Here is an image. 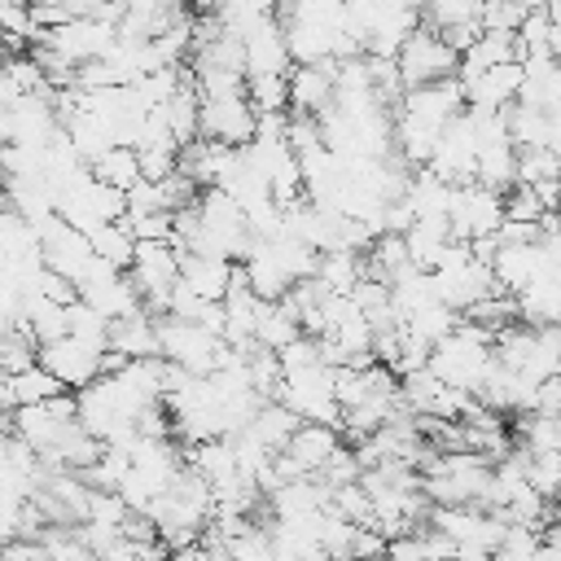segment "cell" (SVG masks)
<instances>
[{
  "instance_id": "d4e9b609",
  "label": "cell",
  "mask_w": 561,
  "mask_h": 561,
  "mask_svg": "<svg viewBox=\"0 0 561 561\" xmlns=\"http://www.w3.org/2000/svg\"><path fill=\"white\" fill-rule=\"evenodd\" d=\"M294 337H302V329H298L294 311L285 307V298H280V302H263L259 324H254V346H259V351L280 355V351H285Z\"/></svg>"
},
{
  "instance_id": "8992f818",
  "label": "cell",
  "mask_w": 561,
  "mask_h": 561,
  "mask_svg": "<svg viewBox=\"0 0 561 561\" xmlns=\"http://www.w3.org/2000/svg\"><path fill=\"white\" fill-rule=\"evenodd\" d=\"M394 75H399L403 92L425 88V83H443V79H456V75H460V53L447 48L434 31L416 26V31L403 39V48L394 53Z\"/></svg>"
},
{
  "instance_id": "6da1fadb",
  "label": "cell",
  "mask_w": 561,
  "mask_h": 561,
  "mask_svg": "<svg viewBox=\"0 0 561 561\" xmlns=\"http://www.w3.org/2000/svg\"><path fill=\"white\" fill-rule=\"evenodd\" d=\"M285 48L294 66H324V61H351L364 57L359 44L346 35V4L337 0H302L276 9Z\"/></svg>"
},
{
  "instance_id": "f1b7e54d",
  "label": "cell",
  "mask_w": 561,
  "mask_h": 561,
  "mask_svg": "<svg viewBox=\"0 0 561 561\" xmlns=\"http://www.w3.org/2000/svg\"><path fill=\"white\" fill-rule=\"evenodd\" d=\"M4 386H9V408H35V403H48V399L66 394L39 364L26 368V373H18V377H4Z\"/></svg>"
},
{
  "instance_id": "277c9868",
  "label": "cell",
  "mask_w": 561,
  "mask_h": 561,
  "mask_svg": "<svg viewBox=\"0 0 561 561\" xmlns=\"http://www.w3.org/2000/svg\"><path fill=\"white\" fill-rule=\"evenodd\" d=\"M158 355L175 368H184L188 377H210L228 346L219 333L202 329V324H188V320H175V316H158Z\"/></svg>"
},
{
  "instance_id": "9c48e42d",
  "label": "cell",
  "mask_w": 561,
  "mask_h": 561,
  "mask_svg": "<svg viewBox=\"0 0 561 561\" xmlns=\"http://www.w3.org/2000/svg\"><path fill=\"white\" fill-rule=\"evenodd\" d=\"M75 425V394H57L48 403H35V408H13L9 412V434L31 447L35 456H44L66 430Z\"/></svg>"
},
{
  "instance_id": "e0dca14e",
  "label": "cell",
  "mask_w": 561,
  "mask_h": 561,
  "mask_svg": "<svg viewBox=\"0 0 561 561\" xmlns=\"http://www.w3.org/2000/svg\"><path fill=\"white\" fill-rule=\"evenodd\" d=\"M333 70H337V61H324V66H294L289 79H285V110H289V114L320 118V114L333 105Z\"/></svg>"
},
{
  "instance_id": "5bb4252c",
  "label": "cell",
  "mask_w": 561,
  "mask_h": 561,
  "mask_svg": "<svg viewBox=\"0 0 561 561\" xmlns=\"http://www.w3.org/2000/svg\"><path fill=\"white\" fill-rule=\"evenodd\" d=\"M416 26H421V9L399 4V0H373V26H368V35L359 39V53H364V57L394 61V53L403 48V39H408Z\"/></svg>"
},
{
  "instance_id": "836d02e7",
  "label": "cell",
  "mask_w": 561,
  "mask_h": 561,
  "mask_svg": "<svg viewBox=\"0 0 561 561\" xmlns=\"http://www.w3.org/2000/svg\"><path fill=\"white\" fill-rule=\"evenodd\" d=\"M548 180H561V158L548 149H517V184L535 188Z\"/></svg>"
},
{
  "instance_id": "cb8c5ba5",
  "label": "cell",
  "mask_w": 561,
  "mask_h": 561,
  "mask_svg": "<svg viewBox=\"0 0 561 561\" xmlns=\"http://www.w3.org/2000/svg\"><path fill=\"white\" fill-rule=\"evenodd\" d=\"M158 114H162V123H167L171 140H175L180 149H188V145L197 140V114H202V96H197L193 79H184V83H180V92H175Z\"/></svg>"
},
{
  "instance_id": "4316f807",
  "label": "cell",
  "mask_w": 561,
  "mask_h": 561,
  "mask_svg": "<svg viewBox=\"0 0 561 561\" xmlns=\"http://www.w3.org/2000/svg\"><path fill=\"white\" fill-rule=\"evenodd\" d=\"M456 324H460V316L451 311V307H443V302H430V307H421V311H412L399 329L408 333V337H416V342H425L430 351L447 337V333H456Z\"/></svg>"
},
{
  "instance_id": "d590c367",
  "label": "cell",
  "mask_w": 561,
  "mask_h": 561,
  "mask_svg": "<svg viewBox=\"0 0 561 561\" xmlns=\"http://www.w3.org/2000/svg\"><path fill=\"white\" fill-rule=\"evenodd\" d=\"M543 215H548V210H543V202L535 197V188L513 184V188L504 193V219H508V224H535V228H539Z\"/></svg>"
},
{
  "instance_id": "60d3db41",
  "label": "cell",
  "mask_w": 561,
  "mask_h": 561,
  "mask_svg": "<svg viewBox=\"0 0 561 561\" xmlns=\"http://www.w3.org/2000/svg\"><path fill=\"white\" fill-rule=\"evenodd\" d=\"M4 61H9V48L0 44V75H4Z\"/></svg>"
},
{
  "instance_id": "4fadbf2b",
  "label": "cell",
  "mask_w": 561,
  "mask_h": 561,
  "mask_svg": "<svg viewBox=\"0 0 561 561\" xmlns=\"http://www.w3.org/2000/svg\"><path fill=\"white\" fill-rule=\"evenodd\" d=\"M101 359H105L101 351H92V346H83V342H75V337H57V342L39 346V368H44L66 394L92 386V381L101 377Z\"/></svg>"
},
{
  "instance_id": "ffe728a7",
  "label": "cell",
  "mask_w": 561,
  "mask_h": 561,
  "mask_svg": "<svg viewBox=\"0 0 561 561\" xmlns=\"http://www.w3.org/2000/svg\"><path fill=\"white\" fill-rule=\"evenodd\" d=\"M110 351L123 355L127 364H131V359H162V355H158V316L136 311V316L110 324Z\"/></svg>"
},
{
  "instance_id": "f35d334b",
  "label": "cell",
  "mask_w": 561,
  "mask_h": 561,
  "mask_svg": "<svg viewBox=\"0 0 561 561\" xmlns=\"http://www.w3.org/2000/svg\"><path fill=\"white\" fill-rule=\"evenodd\" d=\"M386 557H390V561H430V557H425V543H421V530L390 539V543H386Z\"/></svg>"
},
{
  "instance_id": "484cf974",
  "label": "cell",
  "mask_w": 561,
  "mask_h": 561,
  "mask_svg": "<svg viewBox=\"0 0 561 561\" xmlns=\"http://www.w3.org/2000/svg\"><path fill=\"white\" fill-rule=\"evenodd\" d=\"M88 171H92L96 184L118 188V193H131V188L140 184V158H136V149H127V145H114V149H110L105 158H96Z\"/></svg>"
},
{
  "instance_id": "8fae6325",
  "label": "cell",
  "mask_w": 561,
  "mask_h": 561,
  "mask_svg": "<svg viewBox=\"0 0 561 561\" xmlns=\"http://www.w3.org/2000/svg\"><path fill=\"white\" fill-rule=\"evenodd\" d=\"M39 263H44V272H53V276L79 285V280L92 272L96 254H92V241H88L83 232H75V228L61 224V219H48V224L39 228Z\"/></svg>"
},
{
  "instance_id": "9a60e30c",
  "label": "cell",
  "mask_w": 561,
  "mask_h": 561,
  "mask_svg": "<svg viewBox=\"0 0 561 561\" xmlns=\"http://www.w3.org/2000/svg\"><path fill=\"white\" fill-rule=\"evenodd\" d=\"M241 57H245V83L250 79H289L294 61H289V48H285L280 18H272L254 35H245L241 39Z\"/></svg>"
},
{
  "instance_id": "83f0119b",
  "label": "cell",
  "mask_w": 561,
  "mask_h": 561,
  "mask_svg": "<svg viewBox=\"0 0 561 561\" xmlns=\"http://www.w3.org/2000/svg\"><path fill=\"white\" fill-rule=\"evenodd\" d=\"M364 276V254H346V250H333V254H320L316 263V280L329 289V294H346L359 285Z\"/></svg>"
},
{
  "instance_id": "603a6c76",
  "label": "cell",
  "mask_w": 561,
  "mask_h": 561,
  "mask_svg": "<svg viewBox=\"0 0 561 561\" xmlns=\"http://www.w3.org/2000/svg\"><path fill=\"white\" fill-rule=\"evenodd\" d=\"M447 197H451V184L425 167L412 171V180L403 188V206L412 210V219H447Z\"/></svg>"
},
{
  "instance_id": "ac0fdd59",
  "label": "cell",
  "mask_w": 561,
  "mask_h": 561,
  "mask_svg": "<svg viewBox=\"0 0 561 561\" xmlns=\"http://www.w3.org/2000/svg\"><path fill=\"white\" fill-rule=\"evenodd\" d=\"M342 447V434L333 430V425H311V421H302L294 434H289V443H285V460H289V469L298 473V478H316L320 469H324V460L333 456Z\"/></svg>"
},
{
  "instance_id": "74e56055",
  "label": "cell",
  "mask_w": 561,
  "mask_h": 561,
  "mask_svg": "<svg viewBox=\"0 0 561 561\" xmlns=\"http://www.w3.org/2000/svg\"><path fill=\"white\" fill-rule=\"evenodd\" d=\"M526 9H530V4H504V0H491V4H482V31L517 35V26H522Z\"/></svg>"
},
{
  "instance_id": "e575fe53",
  "label": "cell",
  "mask_w": 561,
  "mask_h": 561,
  "mask_svg": "<svg viewBox=\"0 0 561 561\" xmlns=\"http://www.w3.org/2000/svg\"><path fill=\"white\" fill-rule=\"evenodd\" d=\"M539 543H543V535L535 526H508L500 548L491 552V561H530L539 552Z\"/></svg>"
},
{
  "instance_id": "ba28073f",
  "label": "cell",
  "mask_w": 561,
  "mask_h": 561,
  "mask_svg": "<svg viewBox=\"0 0 561 561\" xmlns=\"http://www.w3.org/2000/svg\"><path fill=\"white\" fill-rule=\"evenodd\" d=\"M75 289H79V302L92 307V311H96L101 320H110V324H118V320L145 311V307H140V294H136V285H131V276L105 267L101 259L92 263V272H88Z\"/></svg>"
},
{
  "instance_id": "4dcf8cb0",
  "label": "cell",
  "mask_w": 561,
  "mask_h": 561,
  "mask_svg": "<svg viewBox=\"0 0 561 561\" xmlns=\"http://www.w3.org/2000/svg\"><path fill=\"white\" fill-rule=\"evenodd\" d=\"M66 337H75V342H83V346H92V351H110V320H101L92 307H83L79 298L66 307Z\"/></svg>"
},
{
  "instance_id": "d6a6232c",
  "label": "cell",
  "mask_w": 561,
  "mask_h": 561,
  "mask_svg": "<svg viewBox=\"0 0 561 561\" xmlns=\"http://www.w3.org/2000/svg\"><path fill=\"white\" fill-rule=\"evenodd\" d=\"M526 486L557 504L561 500V451H548V456H526Z\"/></svg>"
},
{
  "instance_id": "ab89813d",
  "label": "cell",
  "mask_w": 561,
  "mask_h": 561,
  "mask_svg": "<svg viewBox=\"0 0 561 561\" xmlns=\"http://www.w3.org/2000/svg\"><path fill=\"white\" fill-rule=\"evenodd\" d=\"M530 561H561V548H552V543H539V552H535Z\"/></svg>"
},
{
  "instance_id": "44dd1931",
  "label": "cell",
  "mask_w": 561,
  "mask_h": 561,
  "mask_svg": "<svg viewBox=\"0 0 561 561\" xmlns=\"http://www.w3.org/2000/svg\"><path fill=\"white\" fill-rule=\"evenodd\" d=\"M403 245H408V263L416 272H434L443 250L451 245V224L447 219H412V228L403 232Z\"/></svg>"
},
{
  "instance_id": "d6986e66",
  "label": "cell",
  "mask_w": 561,
  "mask_h": 561,
  "mask_svg": "<svg viewBox=\"0 0 561 561\" xmlns=\"http://www.w3.org/2000/svg\"><path fill=\"white\" fill-rule=\"evenodd\" d=\"M237 263L228 259H210V254H180V285L202 298V302H224L228 285H232Z\"/></svg>"
},
{
  "instance_id": "5b68a950",
  "label": "cell",
  "mask_w": 561,
  "mask_h": 561,
  "mask_svg": "<svg viewBox=\"0 0 561 561\" xmlns=\"http://www.w3.org/2000/svg\"><path fill=\"white\" fill-rule=\"evenodd\" d=\"M276 403L289 408L298 421L342 430V408H337V394H333V368L329 364L302 368V373H285L280 386H276Z\"/></svg>"
},
{
  "instance_id": "3957f363",
  "label": "cell",
  "mask_w": 561,
  "mask_h": 561,
  "mask_svg": "<svg viewBox=\"0 0 561 561\" xmlns=\"http://www.w3.org/2000/svg\"><path fill=\"white\" fill-rule=\"evenodd\" d=\"M430 285H434V298H438L443 307H451L456 316H465L473 302L500 294V289H495V276H491V263H478L473 250L460 245V241H451V245L443 250L438 267L430 272Z\"/></svg>"
},
{
  "instance_id": "7c38bea8",
  "label": "cell",
  "mask_w": 561,
  "mask_h": 561,
  "mask_svg": "<svg viewBox=\"0 0 561 561\" xmlns=\"http://www.w3.org/2000/svg\"><path fill=\"white\" fill-rule=\"evenodd\" d=\"M473 162H478V131H473V114L460 110L443 131H438V145L430 153V167L438 180L447 184H469L473 180Z\"/></svg>"
},
{
  "instance_id": "8d00e7d4",
  "label": "cell",
  "mask_w": 561,
  "mask_h": 561,
  "mask_svg": "<svg viewBox=\"0 0 561 561\" xmlns=\"http://www.w3.org/2000/svg\"><path fill=\"white\" fill-rule=\"evenodd\" d=\"M276 364H280V377H285V373L320 368V364H324V355H320V342H316V337H294V342L276 355Z\"/></svg>"
},
{
  "instance_id": "2e32d148",
  "label": "cell",
  "mask_w": 561,
  "mask_h": 561,
  "mask_svg": "<svg viewBox=\"0 0 561 561\" xmlns=\"http://www.w3.org/2000/svg\"><path fill=\"white\" fill-rule=\"evenodd\" d=\"M465 110V92H460V79H443V83H425V88H412L403 92V101L394 105V114H408L416 123H430V127H447L456 114Z\"/></svg>"
},
{
  "instance_id": "7402d4cb",
  "label": "cell",
  "mask_w": 561,
  "mask_h": 561,
  "mask_svg": "<svg viewBox=\"0 0 561 561\" xmlns=\"http://www.w3.org/2000/svg\"><path fill=\"white\" fill-rule=\"evenodd\" d=\"M298 425H302V421H298L289 408H280L276 399H263V403L254 408V416L245 421V430H241V434H250L263 451H272V456H276V451H285V443H289V434H294Z\"/></svg>"
},
{
  "instance_id": "1f68e13d",
  "label": "cell",
  "mask_w": 561,
  "mask_h": 561,
  "mask_svg": "<svg viewBox=\"0 0 561 561\" xmlns=\"http://www.w3.org/2000/svg\"><path fill=\"white\" fill-rule=\"evenodd\" d=\"M35 364H39V346L22 324L0 333V377H18V373H26Z\"/></svg>"
},
{
  "instance_id": "30bf717a",
  "label": "cell",
  "mask_w": 561,
  "mask_h": 561,
  "mask_svg": "<svg viewBox=\"0 0 561 561\" xmlns=\"http://www.w3.org/2000/svg\"><path fill=\"white\" fill-rule=\"evenodd\" d=\"M254 127H259V114L245 101V92L202 101V114H197V136L202 140H215V145H228V149H245L254 140Z\"/></svg>"
},
{
  "instance_id": "52a82bcc",
  "label": "cell",
  "mask_w": 561,
  "mask_h": 561,
  "mask_svg": "<svg viewBox=\"0 0 561 561\" xmlns=\"http://www.w3.org/2000/svg\"><path fill=\"white\" fill-rule=\"evenodd\" d=\"M447 224H451V241L473 245L482 237H495V228L504 224V193H491L482 184H451L447 197Z\"/></svg>"
},
{
  "instance_id": "7a4b0ae2",
  "label": "cell",
  "mask_w": 561,
  "mask_h": 561,
  "mask_svg": "<svg viewBox=\"0 0 561 561\" xmlns=\"http://www.w3.org/2000/svg\"><path fill=\"white\" fill-rule=\"evenodd\" d=\"M491 364H495V337L460 320L456 333H447V337L430 351V364H425V368H430L443 386H451V390H460V394L473 399L478 386H482V377L491 373Z\"/></svg>"
},
{
  "instance_id": "f546056e",
  "label": "cell",
  "mask_w": 561,
  "mask_h": 561,
  "mask_svg": "<svg viewBox=\"0 0 561 561\" xmlns=\"http://www.w3.org/2000/svg\"><path fill=\"white\" fill-rule=\"evenodd\" d=\"M88 241H92V254H96L105 267H114V272H127V267H131L136 241H131V232H127L123 224H105V228H96Z\"/></svg>"
}]
</instances>
